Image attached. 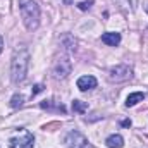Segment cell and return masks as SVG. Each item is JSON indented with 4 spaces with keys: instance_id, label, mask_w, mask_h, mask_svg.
Instances as JSON below:
<instances>
[{
    "instance_id": "9",
    "label": "cell",
    "mask_w": 148,
    "mask_h": 148,
    "mask_svg": "<svg viewBox=\"0 0 148 148\" xmlns=\"http://www.w3.org/2000/svg\"><path fill=\"white\" fill-rule=\"evenodd\" d=\"M105 145L109 148H122L124 147V138L121 136V134H110L107 140H105Z\"/></svg>"
},
{
    "instance_id": "14",
    "label": "cell",
    "mask_w": 148,
    "mask_h": 148,
    "mask_svg": "<svg viewBox=\"0 0 148 148\" xmlns=\"http://www.w3.org/2000/svg\"><path fill=\"white\" fill-rule=\"evenodd\" d=\"M23 103H24V97H23L21 93L12 95V98H10V107H12V109H17V107H21Z\"/></svg>"
},
{
    "instance_id": "8",
    "label": "cell",
    "mask_w": 148,
    "mask_h": 148,
    "mask_svg": "<svg viewBox=\"0 0 148 148\" xmlns=\"http://www.w3.org/2000/svg\"><path fill=\"white\" fill-rule=\"evenodd\" d=\"M102 41L105 45H109V47H117L121 43V33H117V31H107V33L102 35Z\"/></svg>"
},
{
    "instance_id": "18",
    "label": "cell",
    "mask_w": 148,
    "mask_h": 148,
    "mask_svg": "<svg viewBox=\"0 0 148 148\" xmlns=\"http://www.w3.org/2000/svg\"><path fill=\"white\" fill-rule=\"evenodd\" d=\"M121 126H122V127H131V119H124V121H121Z\"/></svg>"
},
{
    "instance_id": "3",
    "label": "cell",
    "mask_w": 148,
    "mask_h": 148,
    "mask_svg": "<svg viewBox=\"0 0 148 148\" xmlns=\"http://www.w3.org/2000/svg\"><path fill=\"white\" fill-rule=\"evenodd\" d=\"M133 77V69L127 64H119L109 69V81L112 83H126Z\"/></svg>"
},
{
    "instance_id": "15",
    "label": "cell",
    "mask_w": 148,
    "mask_h": 148,
    "mask_svg": "<svg viewBox=\"0 0 148 148\" xmlns=\"http://www.w3.org/2000/svg\"><path fill=\"white\" fill-rule=\"evenodd\" d=\"M40 107H41V109H53V100H45V102L40 103ZM57 109H59L60 112H66L64 105H57Z\"/></svg>"
},
{
    "instance_id": "19",
    "label": "cell",
    "mask_w": 148,
    "mask_h": 148,
    "mask_svg": "<svg viewBox=\"0 0 148 148\" xmlns=\"http://www.w3.org/2000/svg\"><path fill=\"white\" fill-rule=\"evenodd\" d=\"M2 50H3V38L0 35V53H2Z\"/></svg>"
},
{
    "instance_id": "5",
    "label": "cell",
    "mask_w": 148,
    "mask_h": 148,
    "mask_svg": "<svg viewBox=\"0 0 148 148\" xmlns=\"http://www.w3.org/2000/svg\"><path fill=\"white\" fill-rule=\"evenodd\" d=\"M73 71V62L69 60V57H59L57 60H55V64H53V69H52V73H53V77L55 79H66L69 74Z\"/></svg>"
},
{
    "instance_id": "6",
    "label": "cell",
    "mask_w": 148,
    "mask_h": 148,
    "mask_svg": "<svg viewBox=\"0 0 148 148\" xmlns=\"http://www.w3.org/2000/svg\"><path fill=\"white\" fill-rule=\"evenodd\" d=\"M67 148H86L88 147V140L84 138V134H81L79 131H71L66 140H64Z\"/></svg>"
},
{
    "instance_id": "17",
    "label": "cell",
    "mask_w": 148,
    "mask_h": 148,
    "mask_svg": "<svg viewBox=\"0 0 148 148\" xmlns=\"http://www.w3.org/2000/svg\"><path fill=\"white\" fill-rule=\"evenodd\" d=\"M33 88H35V90L31 91V97H35V95H38V93H40V91H43V86H41V84H35Z\"/></svg>"
},
{
    "instance_id": "4",
    "label": "cell",
    "mask_w": 148,
    "mask_h": 148,
    "mask_svg": "<svg viewBox=\"0 0 148 148\" xmlns=\"http://www.w3.org/2000/svg\"><path fill=\"white\" fill-rule=\"evenodd\" d=\"M35 143V136L26 131V129H21L17 136H12L9 140V148H33Z\"/></svg>"
},
{
    "instance_id": "16",
    "label": "cell",
    "mask_w": 148,
    "mask_h": 148,
    "mask_svg": "<svg viewBox=\"0 0 148 148\" xmlns=\"http://www.w3.org/2000/svg\"><path fill=\"white\" fill-rule=\"evenodd\" d=\"M91 5H93V0H83V2L77 3V9H81V10H88Z\"/></svg>"
},
{
    "instance_id": "2",
    "label": "cell",
    "mask_w": 148,
    "mask_h": 148,
    "mask_svg": "<svg viewBox=\"0 0 148 148\" xmlns=\"http://www.w3.org/2000/svg\"><path fill=\"white\" fill-rule=\"evenodd\" d=\"M19 10L28 31H35L40 26V5L35 0H19Z\"/></svg>"
},
{
    "instance_id": "11",
    "label": "cell",
    "mask_w": 148,
    "mask_h": 148,
    "mask_svg": "<svg viewBox=\"0 0 148 148\" xmlns=\"http://www.w3.org/2000/svg\"><path fill=\"white\" fill-rule=\"evenodd\" d=\"M60 43H62V47H64V50H67V52H74L76 50V40H74L71 35H64L62 40H60Z\"/></svg>"
},
{
    "instance_id": "10",
    "label": "cell",
    "mask_w": 148,
    "mask_h": 148,
    "mask_svg": "<svg viewBox=\"0 0 148 148\" xmlns=\"http://www.w3.org/2000/svg\"><path fill=\"white\" fill-rule=\"evenodd\" d=\"M145 93H141V91H134V93H131L127 98H126V107H134V105H138L140 102H143L145 100Z\"/></svg>"
},
{
    "instance_id": "1",
    "label": "cell",
    "mask_w": 148,
    "mask_h": 148,
    "mask_svg": "<svg viewBox=\"0 0 148 148\" xmlns=\"http://www.w3.org/2000/svg\"><path fill=\"white\" fill-rule=\"evenodd\" d=\"M29 50L26 47H19L14 50V55H12V60H10V79L14 83H21L26 79V74H28V67H29Z\"/></svg>"
},
{
    "instance_id": "12",
    "label": "cell",
    "mask_w": 148,
    "mask_h": 148,
    "mask_svg": "<svg viewBox=\"0 0 148 148\" xmlns=\"http://www.w3.org/2000/svg\"><path fill=\"white\" fill-rule=\"evenodd\" d=\"M73 110L77 114H84L88 110V103L86 102H81V100H74L73 102Z\"/></svg>"
},
{
    "instance_id": "7",
    "label": "cell",
    "mask_w": 148,
    "mask_h": 148,
    "mask_svg": "<svg viewBox=\"0 0 148 148\" xmlns=\"http://www.w3.org/2000/svg\"><path fill=\"white\" fill-rule=\"evenodd\" d=\"M97 84H98L97 77H95V76H90V74L81 76V77L77 79V83H76V86L79 88V91H88V90H93V88H97Z\"/></svg>"
},
{
    "instance_id": "13",
    "label": "cell",
    "mask_w": 148,
    "mask_h": 148,
    "mask_svg": "<svg viewBox=\"0 0 148 148\" xmlns=\"http://www.w3.org/2000/svg\"><path fill=\"white\" fill-rule=\"evenodd\" d=\"M117 5H119V9H122L124 12H131L134 7H133V0H114Z\"/></svg>"
},
{
    "instance_id": "20",
    "label": "cell",
    "mask_w": 148,
    "mask_h": 148,
    "mask_svg": "<svg viewBox=\"0 0 148 148\" xmlns=\"http://www.w3.org/2000/svg\"><path fill=\"white\" fill-rule=\"evenodd\" d=\"M147 14H148V7H147Z\"/></svg>"
}]
</instances>
